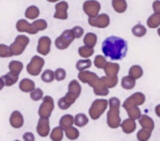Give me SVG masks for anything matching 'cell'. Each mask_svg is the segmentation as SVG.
Wrapping results in <instances>:
<instances>
[{"mask_svg":"<svg viewBox=\"0 0 160 141\" xmlns=\"http://www.w3.org/2000/svg\"><path fill=\"white\" fill-rule=\"evenodd\" d=\"M101 49L104 57L110 58L112 61H119L126 56L128 51V44L123 38L110 36L103 41Z\"/></svg>","mask_w":160,"mask_h":141,"instance_id":"6da1fadb","label":"cell"},{"mask_svg":"<svg viewBox=\"0 0 160 141\" xmlns=\"http://www.w3.org/2000/svg\"><path fill=\"white\" fill-rule=\"evenodd\" d=\"M78 79L80 80V82L88 84L90 87H92L93 92L96 95L104 97V95H107L109 93V89L105 88V85L102 84L101 80H100V78H98L96 74L87 72V70H82V72H79Z\"/></svg>","mask_w":160,"mask_h":141,"instance_id":"7a4b0ae2","label":"cell"},{"mask_svg":"<svg viewBox=\"0 0 160 141\" xmlns=\"http://www.w3.org/2000/svg\"><path fill=\"white\" fill-rule=\"evenodd\" d=\"M108 104L110 107V110L107 113V124L111 128H117L120 125V117H119L120 102L117 98H111L109 99Z\"/></svg>","mask_w":160,"mask_h":141,"instance_id":"3957f363","label":"cell"},{"mask_svg":"<svg viewBox=\"0 0 160 141\" xmlns=\"http://www.w3.org/2000/svg\"><path fill=\"white\" fill-rule=\"evenodd\" d=\"M29 38L26 35H22L20 34L15 38L14 42L9 46L10 49V53H11V56H20L24 51L26 47L29 44Z\"/></svg>","mask_w":160,"mask_h":141,"instance_id":"277c9868","label":"cell"},{"mask_svg":"<svg viewBox=\"0 0 160 141\" xmlns=\"http://www.w3.org/2000/svg\"><path fill=\"white\" fill-rule=\"evenodd\" d=\"M54 109V100L50 95H45L42 98V103L38 109V115L40 118L48 119L51 116Z\"/></svg>","mask_w":160,"mask_h":141,"instance_id":"5b68a950","label":"cell"},{"mask_svg":"<svg viewBox=\"0 0 160 141\" xmlns=\"http://www.w3.org/2000/svg\"><path fill=\"white\" fill-rule=\"evenodd\" d=\"M108 107V100L106 99H96L92 102L89 108V115L92 119L96 120L102 115L105 109Z\"/></svg>","mask_w":160,"mask_h":141,"instance_id":"8992f818","label":"cell"},{"mask_svg":"<svg viewBox=\"0 0 160 141\" xmlns=\"http://www.w3.org/2000/svg\"><path fill=\"white\" fill-rule=\"evenodd\" d=\"M74 39L75 38L73 36L71 30H69V29L65 30L60 36H58L55 39V42H54L55 47L58 50H65L71 45V43L74 41Z\"/></svg>","mask_w":160,"mask_h":141,"instance_id":"52a82bcc","label":"cell"},{"mask_svg":"<svg viewBox=\"0 0 160 141\" xmlns=\"http://www.w3.org/2000/svg\"><path fill=\"white\" fill-rule=\"evenodd\" d=\"M44 64H45V61H44L43 58L39 57V56L32 57V59L30 60L29 64L27 65V67H26L27 73L29 75H33V77H36V75H38L40 73L42 72Z\"/></svg>","mask_w":160,"mask_h":141,"instance_id":"ba28073f","label":"cell"},{"mask_svg":"<svg viewBox=\"0 0 160 141\" xmlns=\"http://www.w3.org/2000/svg\"><path fill=\"white\" fill-rule=\"evenodd\" d=\"M101 9V5L96 0H87L83 3V11L89 18L97 16Z\"/></svg>","mask_w":160,"mask_h":141,"instance_id":"9c48e42d","label":"cell"},{"mask_svg":"<svg viewBox=\"0 0 160 141\" xmlns=\"http://www.w3.org/2000/svg\"><path fill=\"white\" fill-rule=\"evenodd\" d=\"M88 23L90 26L92 27H96V28H107L110 24V18L107 14L102 13V14H98L97 16L92 17V18H88Z\"/></svg>","mask_w":160,"mask_h":141,"instance_id":"30bf717a","label":"cell"},{"mask_svg":"<svg viewBox=\"0 0 160 141\" xmlns=\"http://www.w3.org/2000/svg\"><path fill=\"white\" fill-rule=\"evenodd\" d=\"M51 44H52V41L48 36L40 37L38 40L37 48H36L37 53L41 55V56H47L50 53V50H51Z\"/></svg>","mask_w":160,"mask_h":141,"instance_id":"8fae6325","label":"cell"},{"mask_svg":"<svg viewBox=\"0 0 160 141\" xmlns=\"http://www.w3.org/2000/svg\"><path fill=\"white\" fill-rule=\"evenodd\" d=\"M68 8L69 5L66 1H59L55 5V13L54 18L59 20H66L68 18Z\"/></svg>","mask_w":160,"mask_h":141,"instance_id":"7c38bea8","label":"cell"},{"mask_svg":"<svg viewBox=\"0 0 160 141\" xmlns=\"http://www.w3.org/2000/svg\"><path fill=\"white\" fill-rule=\"evenodd\" d=\"M145 102V97L144 94L141 93H136L132 94L129 98H127L123 103V107L125 109H127L129 107H137V105L142 104Z\"/></svg>","mask_w":160,"mask_h":141,"instance_id":"4fadbf2b","label":"cell"},{"mask_svg":"<svg viewBox=\"0 0 160 141\" xmlns=\"http://www.w3.org/2000/svg\"><path fill=\"white\" fill-rule=\"evenodd\" d=\"M77 98H78L76 97V95H74L73 93L67 92V93L65 94L63 98H59V100H58V107H59V108L65 110V109H67V108H69L70 107H71V105L75 102V100H76Z\"/></svg>","mask_w":160,"mask_h":141,"instance_id":"5bb4252c","label":"cell"},{"mask_svg":"<svg viewBox=\"0 0 160 141\" xmlns=\"http://www.w3.org/2000/svg\"><path fill=\"white\" fill-rule=\"evenodd\" d=\"M9 123L13 128H20L23 126L24 124V118L21 112L18 111V110H15L11 114H10L9 117Z\"/></svg>","mask_w":160,"mask_h":141,"instance_id":"9a60e30c","label":"cell"},{"mask_svg":"<svg viewBox=\"0 0 160 141\" xmlns=\"http://www.w3.org/2000/svg\"><path fill=\"white\" fill-rule=\"evenodd\" d=\"M16 30L20 33H28L34 35L36 34L35 30L32 27V24H30L26 19H20L16 23Z\"/></svg>","mask_w":160,"mask_h":141,"instance_id":"2e32d148","label":"cell"},{"mask_svg":"<svg viewBox=\"0 0 160 141\" xmlns=\"http://www.w3.org/2000/svg\"><path fill=\"white\" fill-rule=\"evenodd\" d=\"M36 131H37L39 136H41V137L48 136L49 133H50L49 120L48 119H44V118H40L38 120V123H37Z\"/></svg>","mask_w":160,"mask_h":141,"instance_id":"e0dca14e","label":"cell"},{"mask_svg":"<svg viewBox=\"0 0 160 141\" xmlns=\"http://www.w3.org/2000/svg\"><path fill=\"white\" fill-rule=\"evenodd\" d=\"M35 89V83L30 79H23L19 84V89L23 93H31Z\"/></svg>","mask_w":160,"mask_h":141,"instance_id":"ac0fdd59","label":"cell"},{"mask_svg":"<svg viewBox=\"0 0 160 141\" xmlns=\"http://www.w3.org/2000/svg\"><path fill=\"white\" fill-rule=\"evenodd\" d=\"M103 69H104V72H105V74H106L107 77H117L120 67H119L118 64L107 62Z\"/></svg>","mask_w":160,"mask_h":141,"instance_id":"d6986e66","label":"cell"},{"mask_svg":"<svg viewBox=\"0 0 160 141\" xmlns=\"http://www.w3.org/2000/svg\"><path fill=\"white\" fill-rule=\"evenodd\" d=\"M18 77H19V75L9 72L6 75H2L1 78L3 80L4 85H6V87H11V85L15 84L18 82Z\"/></svg>","mask_w":160,"mask_h":141,"instance_id":"ffe728a7","label":"cell"},{"mask_svg":"<svg viewBox=\"0 0 160 141\" xmlns=\"http://www.w3.org/2000/svg\"><path fill=\"white\" fill-rule=\"evenodd\" d=\"M25 17L29 20H36L37 17L40 15V10L37 6L35 5H31V6H28L25 10Z\"/></svg>","mask_w":160,"mask_h":141,"instance_id":"44dd1931","label":"cell"},{"mask_svg":"<svg viewBox=\"0 0 160 141\" xmlns=\"http://www.w3.org/2000/svg\"><path fill=\"white\" fill-rule=\"evenodd\" d=\"M73 124H74V117L71 114H65L59 120V126L63 130L72 126Z\"/></svg>","mask_w":160,"mask_h":141,"instance_id":"7402d4cb","label":"cell"},{"mask_svg":"<svg viewBox=\"0 0 160 141\" xmlns=\"http://www.w3.org/2000/svg\"><path fill=\"white\" fill-rule=\"evenodd\" d=\"M112 7L117 13H124L127 9L126 0H112Z\"/></svg>","mask_w":160,"mask_h":141,"instance_id":"603a6c76","label":"cell"},{"mask_svg":"<svg viewBox=\"0 0 160 141\" xmlns=\"http://www.w3.org/2000/svg\"><path fill=\"white\" fill-rule=\"evenodd\" d=\"M68 92L73 93L74 95H76L77 98H79V95L81 94V85L78 83V80H72L71 82L68 84Z\"/></svg>","mask_w":160,"mask_h":141,"instance_id":"cb8c5ba5","label":"cell"},{"mask_svg":"<svg viewBox=\"0 0 160 141\" xmlns=\"http://www.w3.org/2000/svg\"><path fill=\"white\" fill-rule=\"evenodd\" d=\"M83 43L85 46L94 48L95 45L97 43V36L94 33H87L85 34V36L83 38Z\"/></svg>","mask_w":160,"mask_h":141,"instance_id":"d4e9b609","label":"cell"},{"mask_svg":"<svg viewBox=\"0 0 160 141\" xmlns=\"http://www.w3.org/2000/svg\"><path fill=\"white\" fill-rule=\"evenodd\" d=\"M147 26L151 29L158 28L160 26V15L154 13L147 19Z\"/></svg>","mask_w":160,"mask_h":141,"instance_id":"484cf974","label":"cell"},{"mask_svg":"<svg viewBox=\"0 0 160 141\" xmlns=\"http://www.w3.org/2000/svg\"><path fill=\"white\" fill-rule=\"evenodd\" d=\"M78 54L80 57H82L83 59H88L94 54V49L91 47H87V46H81L78 49Z\"/></svg>","mask_w":160,"mask_h":141,"instance_id":"4316f807","label":"cell"},{"mask_svg":"<svg viewBox=\"0 0 160 141\" xmlns=\"http://www.w3.org/2000/svg\"><path fill=\"white\" fill-rule=\"evenodd\" d=\"M63 129L60 126L54 127L51 133H50V139L52 141H61L63 139Z\"/></svg>","mask_w":160,"mask_h":141,"instance_id":"83f0119b","label":"cell"},{"mask_svg":"<svg viewBox=\"0 0 160 141\" xmlns=\"http://www.w3.org/2000/svg\"><path fill=\"white\" fill-rule=\"evenodd\" d=\"M100 80H101L102 84L105 85V88H107V89L114 88L118 83L117 77H107L106 75V77H102Z\"/></svg>","mask_w":160,"mask_h":141,"instance_id":"f1b7e54d","label":"cell"},{"mask_svg":"<svg viewBox=\"0 0 160 141\" xmlns=\"http://www.w3.org/2000/svg\"><path fill=\"white\" fill-rule=\"evenodd\" d=\"M131 32L132 34L134 35L135 37H143L146 35V32H147V30L146 28H145L142 24H136L135 26L132 27V30H131Z\"/></svg>","mask_w":160,"mask_h":141,"instance_id":"f546056e","label":"cell"},{"mask_svg":"<svg viewBox=\"0 0 160 141\" xmlns=\"http://www.w3.org/2000/svg\"><path fill=\"white\" fill-rule=\"evenodd\" d=\"M8 69H9V70L11 73L19 75L23 70V64L21 62H19V61H11L9 63Z\"/></svg>","mask_w":160,"mask_h":141,"instance_id":"4dcf8cb0","label":"cell"},{"mask_svg":"<svg viewBox=\"0 0 160 141\" xmlns=\"http://www.w3.org/2000/svg\"><path fill=\"white\" fill-rule=\"evenodd\" d=\"M31 24H32V27L36 33H38L39 31H44V30H46V28H47V22L45 21L44 19L34 20V22Z\"/></svg>","mask_w":160,"mask_h":141,"instance_id":"1f68e13d","label":"cell"},{"mask_svg":"<svg viewBox=\"0 0 160 141\" xmlns=\"http://www.w3.org/2000/svg\"><path fill=\"white\" fill-rule=\"evenodd\" d=\"M88 123V118L85 114L83 113H78L75 115L74 117V124L77 127H83Z\"/></svg>","mask_w":160,"mask_h":141,"instance_id":"d6a6232c","label":"cell"},{"mask_svg":"<svg viewBox=\"0 0 160 141\" xmlns=\"http://www.w3.org/2000/svg\"><path fill=\"white\" fill-rule=\"evenodd\" d=\"M142 75H143V70L140 66H137V65L132 66L129 70V77H131L134 80H137L139 78H141Z\"/></svg>","mask_w":160,"mask_h":141,"instance_id":"836d02e7","label":"cell"},{"mask_svg":"<svg viewBox=\"0 0 160 141\" xmlns=\"http://www.w3.org/2000/svg\"><path fill=\"white\" fill-rule=\"evenodd\" d=\"M91 66H92V62H91V60H89V59L79 60V61H77V63H76V69L79 70V72L87 70Z\"/></svg>","mask_w":160,"mask_h":141,"instance_id":"e575fe53","label":"cell"},{"mask_svg":"<svg viewBox=\"0 0 160 141\" xmlns=\"http://www.w3.org/2000/svg\"><path fill=\"white\" fill-rule=\"evenodd\" d=\"M121 127L123 129V131L125 133H131L132 131H134L135 129V123H134V120L133 119H126L125 121L122 122L121 124Z\"/></svg>","mask_w":160,"mask_h":141,"instance_id":"d590c367","label":"cell"},{"mask_svg":"<svg viewBox=\"0 0 160 141\" xmlns=\"http://www.w3.org/2000/svg\"><path fill=\"white\" fill-rule=\"evenodd\" d=\"M121 85L125 89H132L135 87V80L132 79L131 77H129V75L123 77L121 80Z\"/></svg>","mask_w":160,"mask_h":141,"instance_id":"8d00e7d4","label":"cell"},{"mask_svg":"<svg viewBox=\"0 0 160 141\" xmlns=\"http://www.w3.org/2000/svg\"><path fill=\"white\" fill-rule=\"evenodd\" d=\"M65 135L69 140H75L79 137V131L77 128L70 126L65 129Z\"/></svg>","mask_w":160,"mask_h":141,"instance_id":"74e56055","label":"cell"},{"mask_svg":"<svg viewBox=\"0 0 160 141\" xmlns=\"http://www.w3.org/2000/svg\"><path fill=\"white\" fill-rule=\"evenodd\" d=\"M41 80H43L44 83H47V84H49V83H52L53 80H55V78H54V72L53 70H45L44 72L42 73V75H41Z\"/></svg>","mask_w":160,"mask_h":141,"instance_id":"f35d334b","label":"cell"},{"mask_svg":"<svg viewBox=\"0 0 160 141\" xmlns=\"http://www.w3.org/2000/svg\"><path fill=\"white\" fill-rule=\"evenodd\" d=\"M44 97L43 94V90L41 89H34L31 93H30V98L34 102H38V100H41Z\"/></svg>","mask_w":160,"mask_h":141,"instance_id":"ab89813d","label":"cell"},{"mask_svg":"<svg viewBox=\"0 0 160 141\" xmlns=\"http://www.w3.org/2000/svg\"><path fill=\"white\" fill-rule=\"evenodd\" d=\"M106 63H107L106 59H105L104 56H101V55H98V56H96L94 59V66L98 69H103L105 67V65H106Z\"/></svg>","mask_w":160,"mask_h":141,"instance_id":"60d3db41","label":"cell"},{"mask_svg":"<svg viewBox=\"0 0 160 141\" xmlns=\"http://www.w3.org/2000/svg\"><path fill=\"white\" fill-rule=\"evenodd\" d=\"M54 78L58 82H61V80H64L65 78H66V70L62 68H58L55 70L54 72Z\"/></svg>","mask_w":160,"mask_h":141,"instance_id":"b9f144b4","label":"cell"},{"mask_svg":"<svg viewBox=\"0 0 160 141\" xmlns=\"http://www.w3.org/2000/svg\"><path fill=\"white\" fill-rule=\"evenodd\" d=\"M11 57L9 46L5 44H0V58H9Z\"/></svg>","mask_w":160,"mask_h":141,"instance_id":"7bdbcfd3","label":"cell"},{"mask_svg":"<svg viewBox=\"0 0 160 141\" xmlns=\"http://www.w3.org/2000/svg\"><path fill=\"white\" fill-rule=\"evenodd\" d=\"M71 32L75 39H79L84 35V29L80 26H75L71 29Z\"/></svg>","mask_w":160,"mask_h":141,"instance_id":"ee69618b","label":"cell"},{"mask_svg":"<svg viewBox=\"0 0 160 141\" xmlns=\"http://www.w3.org/2000/svg\"><path fill=\"white\" fill-rule=\"evenodd\" d=\"M23 140L24 141H35V136L31 132H25L23 134Z\"/></svg>","mask_w":160,"mask_h":141,"instance_id":"f6af8a7d","label":"cell"},{"mask_svg":"<svg viewBox=\"0 0 160 141\" xmlns=\"http://www.w3.org/2000/svg\"><path fill=\"white\" fill-rule=\"evenodd\" d=\"M152 6H153L154 13L160 15V0H156V1H154Z\"/></svg>","mask_w":160,"mask_h":141,"instance_id":"bcb514c9","label":"cell"},{"mask_svg":"<svg viewBox=\"0 0 160 141\" xmlns=\"http://www.w3.org/2000/svg\"><path fill=\"white\" fill-rule=\"evenodd\" d=\"M4 88V83H3V80L2 78H0V90H2Z\"/></svg>","mask_w":160,"mask_h":141,"instance_id":"7dc6e473","label":"cell"},{"mask_svg":"<svg viewBox=\"0 0 160 141\" xmlns=\"http://www.w3.org/2000/svg\"><path fill=\"white\" fill-rule=\"evenodd\" d=\"M155 110H156V114L158 115V116H160V104L157 105L156 108H155Z\"/></svg>","mask_w":160,"mask_h":141,"instance_id":"c3c4849f","label":"cell"},{"mask_svg":"<svg viewBox=\"0 0 160 141\" xmlns=\"http://www.w3.org/2000/svg\"><path fill=\"white\" fill-rule=\"evenodd\" d=\"M48 2L50 3H55V2H59V1H61V0H47Z\"/></svg>","mask_w":160,"mask_h":141,"instance_id":"681fc988","label":"cell"},{"mask_svg":"<svg viewBox=\"0 0 160 141\" xmlns=\"http://www.w3.org/2000/svg\"><path fill=\"white\" fill-rule=\"evenodd\" d=\"M157 34H158V36L160 37V27H158V30H157Z\"/></svg>","mask_w":160,"mask_h":141,"instance_id":"f907efd6","label":"cell"},{"mask_svg":"<svg viewBox=\"0 0 160 141\" xmlns=\"http://www.w3.org/2000/svg\"><path fill=\"white\" fill-rule=\"evenodd\" d=\"M14 141H19V140H14Z\"/></svg>","mask_w":160,"mask_h":141,"instance_id":"816d5d0a","label":"cell"}]
</instances>
